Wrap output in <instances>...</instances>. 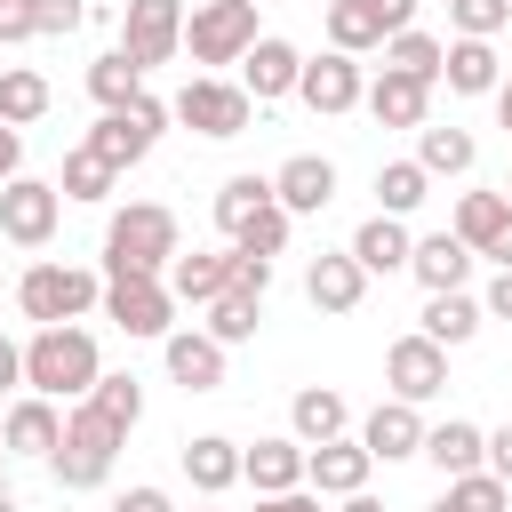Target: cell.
<instances>
[{
  "label": "cell",
  "mask_w": 512,
  "mask_h": 512,
  "mask_svg": "<svg viewBox=\"0 0 512 512\" xmlns=\"http://www.w3.org/2000/svg\"><path fill=\"white\" fill-rule=\"evenodd\" d=\"M408 248H416V240H408V216H384V208L352 232V264H360L368 280H376V272H408Z\"/></svg>",
  "instance_id": "25"
},
{
  "label": "cell",
  "mask_w": 512,
  "mask_h": 512,
  "mask_svg": "<svg viewBox=\"0 0 512 512\" xmlns=\"http://www.w3.org/2000/svg\"><path fill=\"white\" fill-rule=\"evenodd\" d=\"M288 432H296L304 448H320V440L352 432V408H344V392H336V384H304V392L288 400Z\"/></svg>",
  "instance_id": "26"
},
{
  "label": "cell",
  "mask_w": 512,
  "mask_h": 512,
  "mask_svg": "<svg viewBox=\"0 0 512 512\" xmlns=\"http://www.w3.org/2000/svg\"><path fill=\"white\" fill-rule=\"evenodd\" d=\"M232 288H240V296H264V288H272V256L232 248Z\"/></svg>",
  "instance_id": "43"
},
{
  "label": "cell",
  "mask_w": 512,
  "mask_h": 512,
  "mask_svg": "<svg viewBox=\"0 0 512 512\" xmlns=\"http://www.w3.org/2000/svg\"><path fill=\"white\" fill-rule=\"evenodd\" d=\"M160 352H168V376H176L184 392H216V384H224V344H216L208 328H168Z\"/></svg>",
  "instance_id": "19"
},
{
  "label": "cell",
  "mask_w": 512,
  "mask_h": 512,
  "mask_svg": "<svg viewBox=\"0 0 512 512\" xmlns=\"http://www.w3.org/2000/svg\"><path fill=\"white\" fill-rule=\"evenodd\" d=\"M472 160H480V144H472L464 128H432V120L416 128V168H424V176H464Z\"/></svg>",
  "instance_id": "33"
},
{
  "label": "cell",
  "mask_w": 512,
  "mask_h": 512,
  "mask_svg": "<svg viewBox=\"0 0 512 512\" xmlns=\"http://www.w3.org/2000/svg\"><path fill=\"white\" fill-rule=\"evenodd\" d=\"M480 464H488V472L512 488V424H496V432H488V456H480Z\"/></svg>",
  "instance_id": "47"
},
{
  "label": "cell",
  "mask_w": 512,
  "mask_h": 512,
  "mask_svg": "<svg viewBox=\"0 0 512 512\" xmlns=\"http://www.w3.org/2000/svg\"><path fill=\"white\" fill-rule=\"evenodd\" d=\"M56 432H64V416H56V400H40V392H24V400L0 416V448H8V456H48Z\"/></svg>",
  "instance_id": "27"
},
{
  "label": "cell",
  "mask_w": 512,
  "mask_h": 512,
  "mask_svg": "<svg viewBox=\"0 0 512 512\" xmlns=\"http://www.w3.org/2000/svg\"><path fill=\"white\" fill-rule=\"evenodd\" d=\"M408 24H416V0H328V48H344V56L384 48Z\"/></svg>",
  "instance_id": "11"
},
{
  "label": "cell",
  "mask_w": 512,
  "mask_h": 512,
  "mask_svg": "<svg viewBox=\"0 0 512 512\" xmlns=\"http://www.w3.org/2000/svg\"><path fill=\"white\" fill-rule=\"evenodd\" d=\"M0 40L16 48V40H40L32 32V0H0Z\"/></svg>",
  "instance_id": "44"
},
{
  "label": "cell",
  "mask_w": 512,
  "mask_h": 512,
  "mask_svg": "<svg viewBox=\"0 0 512 512\" xmlns=\"http://www.w3.org/2000/svg\"><path fill=\"white\" fill-rule=\"evenodd\" d=\"M336 512H384V504H376L368 488H352V496H336Z\"/></svg>",
  "instance_id": "51"
},
{
  "label": "cell",
  "mask_w": 512,
  "mask_h": 512,
  "mask_svg": "<svg viewBox=\"0 0 512 512\" xmlns=\"http://www.w3.org/2000/svg\"><path fill=\"white\" fill-rule=\"evenodd\" d=\"M112 184H120V168H104L88 144H72V152H64V176H56V192H64V200H112Z\"/></svg>",
  "instance_id": "39"
},
{
  "label": "cell",
  "mask_w": 512,
  "mask_h": 512,
  "mask_svg": "<svg viewBox=\"0 0 512 512\" xmlns=\"http://www.w3.org/2000/svg\"><path fill=\"white\" fill-rule=\"evenodd\" d=\"M184 48V0H128V16H120V56L136 64V72H152V64H168Z\"/></svg>",
  "instance_id": "10"
},
{
  "label": "cell",
  "mask_w": 512,
  "mask_h": 512,
  "mask_svg": "<svg viewBox=\"0 0 512 512\" xmlns=\"http://www.w3.org/2000/svg\"><path fill=\"white\" fill-rule=\"evenodd\" d=\"M88 24V0H32V32L40 40H64V32H80Z\"/></svg>",
  "instance_id": "42"
},
{
  "label": "cell",
  "mask_w": 512,
  "mask_h": 512,
  "mask_svg": "<svg viewBox=\"0 0 512 512\" xmlns=\"http://www.w3.org/2000/svg\"><path fill=\"white\" fill-rule=\"evenodd\" d=\"M224 288H232V240H224V248H192V256L176 248V256H168V296H176V304H208V296H224Z\"/></svg>",
  "instance_id": "21"
},
{
  "label": "cell",
  "mask_w": 512,
  "mask_h": 512,
  "mask_svg": "<svg viewBox=\"0 0 512 512\" xmlns=\"http://www.w3.org/2000/svg\"><path fill=\"white\" fill-rule=\"evenodd\" d=\"M440 56H448V40H432V32H416V24L384 40V64H392V72H416V80H440Z\"/></svg>",
  "instance_id": "40"
},
{
  "label": "cell",
  "mask_w": 512,
  "mask_h": 512,
  "mask_svg": "<svg viewBox=\"0 0 512 512\" xmlns=\"http://www.w3.org/2000/svg\"><path fill=\"white\" fill-rule=\"evenodd\" d=\"M504 200H512V176H504Z\"/></svg>",
  "instance_id": "54"
},
{
  "label": "cell",
  "mask_w": 512,
  "mask_h": 512,
  "mask_svg": "<svg viewBox=\"0 0 512 512\" xmlns=\"http://www.w3.org/2000/svg\"><path fill=\"white\" fill-rule=\"evenodd\" d=\"M448 232H456L472 256H488V264H512V200H504V192H464Z\"/></svg>",
  "instance_id": "13"
},
{
  "label": "cell",
  "mask_w": 512,
  "mask_h": 512,
  "mask_svg": "<svg viewBox=\"0 0 512 512\" xmlns=\"http://www.w3.org/2000/svg\"><path fill=\"white\" fill-rule=\"evenodd\" d=\"M56 224H64V192L56 184H40V176H8L0 184V232L16 248H48Z\"/></svg>",
  "instance_id": "9"
},
{
  "label": "cell",
  "mask_w": 512,
  "mask_h": 512,
  "mask_svg": "<svg viewBox=\"0 0 512 512\" xmlns=\"http://www.w3.org/2000/svg\"><path fill=\"white\" fill-rule=\"evenodd\" d=\"M504 504H512V488L480 464V472H456V480L440 488V504H432V512H504Z\"/></svg>",
  "instance_id": "37"
},
{
  "label": "cell",
  "mask_w": 512,
  "mask_h": 512,
  "mask_svg": "<svg viewBox=\"0 0 512 512\" xmlns=\"http://www.w3.org/2000/svg\"><path fill=\"white\" fill-rule=\"evenodd\" d=\"M112 512H176V504H168V488H152V480H144V488H120V496H112Z\"/></svg>",
  "instance_id": "45"
},
{
  "label": "cell",
  "mask_w": 512,
  "mask_h": 512,
  "mask_svg": "<svg viewBox=\"0 0 512 512\" xmlns=\"http://www.w3.org/2000/svg\"><path fill=\"white\" fill-rule=\"evenodd\" d=\"M384 384H392V400H440L448 392V344H432L424 328L416 336H400L392 352H384Z\"/></svg>",
  "instance_id": "12"
},
{
  "label": "cell",
  "mask_w": 512,
  "mask_h": 512,
  "mask_svg": "<svg viewBox=\"0 0 512 512\" xmlns=\"http://www.w3.org/2000/svg\"><path fill=\"white\" fill-rule=\"evenodd\" d=\"M360 448H368L376 464L416 456V448H424V416H416V400H376V408H368V424H360Z\"/></svg>",
  "instance_id": "20"
},
{
  "label": "cell",
  "mask_w": 512,
  "mask_h": 512,
  "mask_svg": "<svg viewBox=\"0 0 512 512\" xmlns=\"http://www.w3.org/2000/svg\"><path fill=\"white\" fill-rule=\"evenodd\" d=\"M16 384H24V344L0 336V392H16Z\"/></svg>",
  "instance_id": "50"
},
{
  "label": "cell",
  "mask_w": 512,
  "mask_h": 512,
  "mask_svg": "<svg viewBox=\"0 0 512 512\" xmlns=\"http://www.w3.org/2000/svg\"><path fill=\"white\" fill-rule=\"evenodd\" d=\"M256 512H320L312 488H280V496H256Z\"/></svg>",
  "instance_id": "49"
},
{
  "label": "cell",
  "mask_w": 512,
  "mask_h": 512,
  "mask_svg": "<svg viewBox=\"0 0 512 512\" xmlns=\"http://www.w3.org/2000/svg\"><path fill=\"white\" fill-rule=\"evenodd\" d=\"M440 80H448L456 96H496V80H504V56H496V40H448V56H440Z\"/></svg>",
  "instance_id": "28"
},
{
  "label": "cell",
  "mask_w": 512,
  "mask_h": 512,
  "mask_svg": "<svg viewBox=\"0 0 512 512\" xmlns=\"http://www.w3.org/2000/svg\"><path fill=\"white\" fill-rule=\"evenodd\" d=\"M88 96H96L104 112H120V104H136V96H144V72L112 48V56H96V64H88Z\"/></svg>",
  "instance_id": "38"
},
{
  "label": "cell",
  "mask_w": 512,
  "mask_h": 512,
  "mask_svg": "<svg viewBox=\"0 0 512 512\" xmlns=\"http://www.w3.org/2000/svg\"><path fill=\"white\" fill-rule=\"evenodd\" d=\"M480 312H488V320H512V264H496V280H488Z\"/></svg>",
  "instance_id": "46"
},
{
  "label": "cell",
  "mask_w": 512,
  "mask_h": 512,
  "mask_svg": "<svg viewBox=\"0 0 512 512\" xmlns=\"http://www.w3.org/2000/svg\"><path fill=\"white\" fill-rule=\"evenodd\" d=\"M0 512H16V504H8V488H0Z\"/></svg>",
  "instance_id": "53"
},
{
  "label": "cell",
  "mask_w": 512,
  "mask_h": 512,
  "mask_svg": "<svg viewBox=\"0 0 512 512\" xmlns=\"http://www.w3.org/2000/svg\"><path fill=\"white\" fill-rule=\"evenodd\" d=\"M448 24H456V40H496L512 24V0H448Z\"/></svg>",
  "instance_id": "41"
},
{
  "label": "cell",
  "mask_w": 512,
  "mask_h": 512,
  "mask_svg": "<svg viewBox=\"0 0 512 512\" xmlns=\"http://www.w3.org/2000/svg\"><path fill=\"white\" fill-rule=\"evenodd\" d=\"M304 296H312V312H360V296H368V272L352 264V248H336V256H312V272H304Z\"/></svg>",
  "instance_id": "23"
},
{
  "label": "cell",
  "mask_w": 512,
  "mask_h": 512,
  "mask_svg": "<svg viewBox=\"0 0 512 512\" xmlns=\"http://www.w3.org/2000/svg\"><path fill=\"white\" fill-rule=\"evenodd\" d=\"M368 472H376V456H368L352 432L304 448V488H312V496H352V488H368Z\"/></svg>",
  "instance_id": "14"
},
{
  "label": "cell",
  "mask_w": 512,
  "mask_h": 512,
  "mask_svg": "<svg viewBox=\"0 0 512 512\" xmlns=\"http://www.w3.org/2000/svg\"><path fill=\"white\" fill-rule=\"evenodd\" d=\"M168 120H184L192 136H240L248 120H256V104H248V88L240 80H224V72H192L184 88H176V104H168Z\"/></svg>",
  "instance_id": "5"
},
{
  "label": "cell",
  "mask_w": 512,
  "mask_h": 512,
  "mask_svg": "<svg viewBox=\"0 0 512 512\" xmlns=\"http://www.w3.org/2000/svg\"><path fill=\"white\" fill-rule=\"evenodd\" d=\"M200 312H208L200 328H208V336L232 352V344H248V336H256V320H264V296H240V288H224V296H208Z\"/></svg>",
  "instance_id": "34"
},
{
  "label": "cell",
  "mask_w": 512,
  "mask_h": 512,
  "mask_svg": "<svg viewBox=\"0 0 512 512\" xmlns=\"http://www.w3.org/2000/svg\"><path fill=\"white\" fill-rule=\"evenodd\" d=\"M96 376H104V352H96V336H88L80 320L32 328V344H24V392H40V400H80Z\"/></svg>",
  "instance_id": "2"
},
{
  "label": "cell",
  "mask_w": 512,
  "mask_h": 512,
  "mask_svg": "<svg viewBox=\"0 0 512 512\" xmlns=\"http://www.w3.org/2000/svg\"><path fill=\"white\" fill-rule=\"evenodd\" d=\"M184 480H192L200 496H224V488H240V440H224V432H200V440H184Z\"/></svg>",
  "instance_id": "29"
},
{
  "label": "cell",
  "mask_w": 512,
  "mask_h": 512,
  "mask_svg": "<svg viewBox=\"0 0 512 512\" xmlns=\"http://www.w3.org/2000/svg\"><path fill=\"white\" fill-rule=\"evenodd\" d=\"M168 256H176V208H160V200L112 208V224H104V272H168Z\"/></svg>",
  "instance_id": "3"
},
{
  "label": "cell",
  "mask_w": 512,
  "mask_h": 512,
  "mask_svg": "<svg viewBox=\"0 0 512 512\" xmlns=\"http://www.w3.org/2000/svg\"><path fill=\"white\" fill-rule=\"evenodd\" d=\"M424 192H432V176H424L416 160H384V168H376V208H384V216H416Z\"/></svg>",
  "instance_id": "35"
},
{
  "label": "cell",
  "mask_w": 512,
  "mask_h": 512,
  "mask_svg": "<svg viewBox=\"0 0 512 512\" xmlns=\"http://www.w3.org/2000/svg\"><path fill=\"white\" fill-rule=\"evenodd\" d=\"M40 112H48V80H40L32 64H8V72H0V120H8V128H32Z\"/></svg>",
  "instance_id": "36"
},
{
  "label": "cell",
  "mask_w": 512,
  "mask_h": 512,
  "mask_svg": "<svg viewBox=\"0 0 512 512\" xmlns=\"http://www.w3.org/2000/svg\"><path fill=\"white\" fill-rule=\"evenodd\" d=\"M264 208H272V176H224V192H216V232L240 240Z\"/></svg>",
  "instance_id": "32"
},
{
  "label": "cell",
  "mask_w": 512,
  "mask_h": 512,
  "mask_svg": "<svg viewBox=\"0 0 512 512\" xmlns=\"http://www.w3.org/2000/svg\"><path fill=\"white\" fill-rule=\"evenodd\" d=\"M480 320H488V312H480V296H464V288H440V296L424 304V336H432V344H448V352H456V344H472V336H480Z\"/></svg>",
  "instance_id": "31"
},
{
  "label": "cell",
  "mask_w": 512,
  "mask_h": 512,
  "mask_svg": "<svg viewBox=\"0 0 512 512\" xmlns=\"http://www.w3.org/2000/svg\"><path fill=\"white\" fill-rule=\"evenodd\" d=\"M96 296H104V280H96L88 264H24V280H16V304H24V320H32V328L88 320V312H96Z\"/></svg>",
  "instance_id": "4"
},
{
  "label": "cell",
  "mask_w": 512,
  "mask_h": 512,
  "mask_svg": "<svg viewBox=\"0 0 512 512\" xmlns=\"http://www.w3.org/2000/svg\"><path fill=\"white\" fill-rule=\"evenodd\" d=\"M240 480H248L256 496L304 488V440H296V432H280V440H256V448H240Z\"/></svg>",
  "instance_id": "22"
},
{
  "label": "cell",
  "mask_w": 512,
  "mask_h": 512,
  "mask_svg": "<svg viewBox=\"0 0 512 512\" xmlns=\"http://www.w3.org/2000/svg\"><path fill=\"white\" fill-rule=\"evenodd\" d=\"M8 176H24V128L0 120V184H8Z\"/></svg>",
  "instance_id": "48"
},
{
  "label": "cell",
  "mask_w": 512,
  "mask_h": 512,
  "mask_svg": "<svg viewBox=\"0 0 512 512\" xmlns=\"http://www.w3.org/2000/svg\"><path fill=\"white\" fill-rule=\"evenodd\" d=\"M296 72H304V56H296L288 40H272V32H256V48L240 56V88H248V104H280V96H296Z\"/></svg>",
  "instance_id": "16"
},
{
  "label": "cell",
  "mask_w": 512,
  "mask_h": 512,
  "mask_svg": "<svg viewBox=\"0 0 512 512\" xmlns=\"http://www.w3.org/2000/svg\"><path fill=\"white\" fill-rule=\"evenodd\" d=\"M96 312H104L120 336H168V328H176V296H168L160 272H104Z\"/></svg>",
  "instance_id": "6"
},
{
  "label": "cell",
  "mask_w": 512,
  "mask_h": 512,
  "mask_svg": "<svg viewBox=\"0 0 512 512\" xmlns=\"http://www.w3.org/2000/svg\"><path fill=\"white\" fill-rule=\"evenodd\" d=\"M408 272L424 280V296H440V288H464V272H472V248H464L456 232H432V240H416V248H408Z\"/></svg>",
  "instance_id": "30"
},
{
  "label": "cell",
  "mask_w": 512,
  "mask_h": 512,
  "mask_svg": "<svg viewBox=\"0 0 512 512\" xmlns=\"http://www.w3.org/2000/svg\"><path fill=\"white\" fill-rule=\"evenodd\" d=\"M184 48L192 64H240L256 48V0H200L184 16Z\"/></svg>",
  "instance_id": "7"
},
{
  "label": "cell",
  "mask_w": 512,
  "mask_h": 512,
  "mask_svg": "<svg viewBox=\"0 0 512 512\" xmlns=\"http://www.w3.org/2000/svg\"><path fill=\"white\" fill-rule=\"evenodd\" d=\"M424 464H440V480H456V472H480V456H488V432L472 424V416H448V424H424V448H416Z\"/></svg>",
  "instance_id": "24"
},
{
  "label": "cell",
  "mask_w": 512,
  "mask_h": 512,
  "mask_svg": "<svg viewBox=\"0 0 512 512\" xmlns=\"http://www.w3.org/2000/svg\"><path fill=\"white\" fill-rule=\"evenodd\" d=\"M272 200H280L288 216H320V208L336 200V160H320V152L280 160V168H272Z\"/></svg>",
  "instance_id": "18"
},
{
  "label": "cell",
  "mask_w": 512,
  "mask_h": 512,
  "mask_svg": "<svg viewBox=\"0 0 512 512\" xmlns=\"http://www.w3.org/2000/svg\"><path fill=\"white\" fill-rule=\"evenodd\" d=\"M360 88H368V80H360V56H344V48H328V56H312V64L296 72V96H304L312 112H328V120L352 112Z\"/></svg>",
  "instance_id": "15"
},
{
  "label": "cell",
  "mask_w": 512,
  "mask_h": 512,
  "mask_svg": "<svg viewBox=\"0 0 512 512\" xmlns=\"http://www.w3.org/2000/svg\"><path fill=\"white\" fill-rule=\"evenodd\" d=\"M160 128H168V104H160V96H136V104H120V112H104V120L88 128V152H96L104 168H136V160L160 144Z\"/></svg>",
  "instance_id": "8"
},
{
  "label": "cell",
  "mask_w": 512,
  "mask_h": 512,
  "mask_svg": "<svg viewBox=\"0 0 512 512\" xmlns=\"http://www.w3.org/2000/svg\"><path fill=\"white\" fill-rule=\"evenodd\" d=\"M360 104L376 112V128H424V112H432V80H416V72H376L368 88H360Z\"/></svg>",
  "instance_id": "17"
},
{
  "label": "cell",
  "mask_w": 512,
  "mask_h": 512,
  "mask_svg": "<svg viewBox=\"0 0 512 512\" xmlns=\"http://www.w3.org/2000/svg\"><path fill=\"white\" fill-rule=\"evenodd\" d=\"M496 120H504V128H512V72H504V80H496Z\"/></svg>",
  "instance_id": "52"
},
{
  "label": "cell",
  "mask_w": 512,
  "mask_h": 512,
  "mask_svg": "<svg viewBox=\"0 0 512 512\" xmlns=\"http://www.w3.org/2000/svg\"><path fill=\"white\" fill-rule=\"evenodd\" d=\"M136 416H144V384H136V376H96V384L64 408V432H56V448H48L56 488H104L120 440L136 432Z\"/></svg>",
  "instance_id": "1"
}]
</instances>
